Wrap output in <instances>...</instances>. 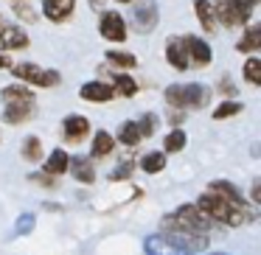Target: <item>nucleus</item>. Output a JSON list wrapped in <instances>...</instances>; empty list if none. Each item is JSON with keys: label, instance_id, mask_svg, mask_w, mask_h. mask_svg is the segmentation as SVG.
<instances>
[{"label": "nucleus", "instance_id": "1", "mask_svg": "<svg viewBox=\"0 0 261 255\" xmlns=\"http://www.w3.org/2000/svg\"><path fill=\"white\" fill-rule=\"evenodd\" d=\"M132 31L138 34H152L160 23V9H158V0H132Z\"/></svg>", "mask_w": 261, "mask_h": 255}, {"label": "nucleus", "instance_id": "2", "mask_svg": "<svg viewBox=\"0 0 261 255\" xmlns=\"http://www.w3.org/2000/svg\"><path fill=\"white\" fill-rule=\"evenodd\" d=\"M12 70L17 79H23V81H29V84H34V87H57L59 81H62V76L57 73V70H51V68H40V65H34V62H20V65H12Z\"/></svg>", "mask_w": 261, "mask_h": 255}, {"label": "nucleus", "instance_id": "3", "mask_svg": "<svg viewBox=\"0 0 261 255\" xmlns=\"http://www.w3.org/2000/svg\"><path fill=\"white\" fill-rule=\"evenodd\" d=\"M182 45H186V56H188V65H194V68H205V65H211V59H214V53H211V45L205 40H199V37H180Z\"/></svg>", "mask_w": 261, "mask_h": 255}, {"label": "nucleus", "instance_id": "4", "mask_svg": "<svg viewBox=\"0 0 261 255\" xmlns=\"http://www.w3.org/2000/svg\"><path fill=\"white\" fill-rule=\"evenodd\" d=\"M208 191H214V193H219L222 199H227V205H230V208H236V210H250V213H255V210H253V202H244L242 191H239L233 182H227V180H214V182L208 185Z\"/></svg>", "mask_w": 261, "mask_h": 255}, {"label": "nucleus", "instance_id": "5", "mask_svg": "<svg viewBox=\"0 0 261 255\" xmlns=\"http://www.w3.org/2000/svg\"><path fill=\"white\" fill-rule=\"evenodd\" d=\"M29 45H31V40L23 25H14V23L0 25V48L3 51H25Z\"/></svg>", "mask_w": 261, "mask_h": 255}, {"label": "nucleus", "instance_id": "6", "mask_svg": "<svg viewBox=\"0 0 261 255\" xmlns=\"http://www.w3.org/2000/svg\"><path fill=\"white\" fill-rule=\"evenodd\" d=\"M98 31H101V37L110 42H124L126 40V20L121 17L118 12H104L101 23H98Z\"/></svg>", "mask_w": 261, "mask_h": 255}, {"label": "nucleus", "instance_id": "7", "mask_svg": "<svg viewBox=\"0 0 261 255\" xmlns=\"http://www.w3.org/2000/svg\"><path fill=\"white\" fill-rule=\"evenodd\" d=\"M62 135L68 143H82L87 135H90V121L85 115H68L62 124Z\"/></svg>", "mask_w": 261, "mask_h": 255}, {"label": "nucleus", "instance_id": "8", "mask_svg": "<svg viewBox=\"0 0 261 255\" xmlns=\"http://www.w3.org/2000/svg\"><path fill=\"white\" fill-rule=\"evenodd\" d=\"M79 96L85 98V101L104 104V101H113V98H115V90L104 79H98V81H87V84H82L79 87Z\"/></svg>", "mask_w": 261, "mask_h": 255}, {"label": "nucleus", "instance_id": "9", "mask_svg": "<svg viewBox=\"0 0 261 255\" xmlns=\"http://www.w3.org/2000/svg\"><path fill=\"white\" fill-rule=\"evenodd\" d=\"M211 101V87L208 84H182V104H186V109H202L205 104Z\"/></svg>", "mask_w": 261, "mask_h": 255}, {"label": "nucleus", "instance_id": "10", "mask_svg": "<svg viewBox=\"0 0 261 255\" xmlns=\"http://www.w3.org/2000/svg\"><path fill=\"white\" fill-rule=\"evenodd\" d=\"M73 9H76V0H42V14L51 23H65L73 14Z\"/></svg>", "mask_w": 261, "mask_h": 255}, {"label": "nucleus", "instance_id": "11", "mask_svg": "<svg viewBox=\"0 0 261 255\" xmlns=\"http://www.w3.org/2000/svg\"><path fill=\"white\" fill-rule=\"evenodd\" d=\"M143 249H146V255H182L180 247H177L174 241H171L166 233H158V236H149L146 241H143Z\"/></svg>", "mask_w": 261, "mask_h": 255}, {"label": "nucleus", "instance_id": "12", "mask_svg": "<svg viewBox=\"0 0 261 255\" xmlns=\"http://www.w3.org/2000/svg\"><path fill=\"white\" fill-rule=\"evenodd\" d=\"M68 171L82 182V185H93L96 182V168H93V157H70Z\"/></svg>", "mask_w": 261, "mask_h": 255}, {"label": "nucleus", "instance_id": "13", "mask_svg": "<svg viewBox=\"0 0 261 255\" xmlns=\"http://www.w3.org/2000/svg\"><path fill=\"white\" fill-rule=\"evenodd\" d=\"M166 59H169V65L174 70H188L191 68V65H188V56H186V45H182L180 37L166 42Z\"/></svg>", "mask_w": 261, "mask_h": 255}, {"label": "nucleus", "instance_id": "14", "mask_svg": "<svg viewBox=\"0 0 261 255\" xmlns=\"http://www.w3.org/2000/svg\"><path fill=\"white\" fill-rule=\"evenodd\" d=\"M31 118H34V104H6L3 109V121L12 126H20Z\"/></svg>", "mask_w": 261, "mask_h": 255}, {"label": "nucleus", "instance_id": "15", "mask_svg": "<svg viewBox=\"0 0 261 255\" xmlns=\"http://www.w3.org/2000/svg\"><path fill=\"white\" fill-rule=\"evenodd\" d=\"M68 160H70L68 152L54 149V152L45 157V163H42V171H45V174H51V177H62L65 171H68Z\"/></svg>", "mask_w": 261, "mask_h": 255}, {"label": "nucleus", "instance_id": "16", "mask_svg": "<svg viewBox=\"0 0 261 255\" xmlns=\"http://www.w3.org/2000/svg\"><path fill=\"white\" fill-rule=\"evenodd\" d=\"M194 12H197V20H199V25H202L205 34H214L216 31L214 3H211V0H194Z\"/></svg>", "mask_w": 261, "mask_h": 255}, {"label": "nucleus", "instance_id": "17", "mask_svg": "<svg viewBox=\"0 0 261 255\" xmlns=\"http://www.w3.org/2000/svg\"><path fill=\"white\" fill-rule=\"evenodd\" d=\"M115 149V137L110 135V132H96L93 135V149H90V157L93 160H98V157H107L110 152Z\"/></svg>", "mask_w": 261, "mask_h": 255}, {"label": "nucleus", "instance_id": "18", "mask_svg": "<svg viewBox=\"0 0 261 255\" xmlns=\"http://www.w3.org/2000/svg\"><path fill=\"white\" fill-rule=\"evenodd\" d=\"M214 17L219 20L222 25H227V29H236V25H239L233 0H216V3H214Z\"/></svg>", "mask_w": 261, "mask_h": 255}, {"label": "nucleus", "instance_id": "19", "mask_svg": "<svg viewBox=\"0 0 261 255\" xmlns=\"http://www.w3.org/2000/svg\"><path fill=\"white\" fill-rule=\"evenodd\" d=\"M3 101L6 104H34V90H25L23 84L3 87Z\"/></svg>", "mask_w": 261, "mask_h": 255}, {"label": "nucleus", "instance_id": "20", "mask_svg": "<svg viewBox=\"0 0 261 255\" xmlns=\"http://www.w3.org/2000/svg\"><path fill=\"white\" fill-rule=\"evenodd\" d=\"M261 48V25H250L247 31L242 34V40L236 42V51L242 53H253Z\"/></svg>", "mask_w": 261, "mask_h": 255}, {"label": "nucleus", "instance_id": "21", "mask_svg": "<svg viewBox=\"0 0 261 255\" xmlns=\"http://www.w3.org/2000/svg\"><path fill=\"white\" fill-rule=\"evenodd\" d=\"M110 87L115 90V96H124V98H132L138 93V81L132 79V76H126V73H115Z\"/></svg>", "mask_w": 261, "mask_h": 255}, {"label": "nucleus", "instance_id": "22", "mask_svg": "<svg viewBox=\"0 0 261 255\" xmlns=\"http://www.w3.org/2000/svg\"><path fill=\"white\" fill-rule=\"evenodd\" d=\"M143 137H141V132H138V124L135 121H124V124L118 126V143H124V146H138Z\"/></svg>", "mask_w": 261, "mask_h": 255}, {"label": "nucleus", "instance_id": "23", "mask_svg": "<svg viewBox=\"0 0 261 255\" xmlns=\"http://www.w3.org/2000/svg\"><path fill=\"white\" fill-rule=\"evenodd\" d=\"M138 165H141L146 174H158V171L166 168V152H149V154H143Z\"/></svg>", "mask_w": 261, "mask_h": 255}, {"label": "nucleus", "instance_id": "24", "mask_svg": "<svg viewBox=\"0 0 261 255\" xmlns=\"http://www.w3.org/2000/svg\"><path fill=\"white\" fill-rule=\"evenodd\" d=\"M182 149H186V132H182L180 126H174V129L163 137V152L174 154V152H182Z\"/></svg>", "mask_w": 261, "mask_h": 255}, {"label": "nucleus", "instance_id": "25", "mask_svg": "<svg viewBox=\"0 0 261 255\" xmlns=\"http://www.w3.org/2000/svg\"><path fill=\"white\" fill-rule=\"evenodd\" d=\"M23 160H29V163H37V160H42V140L37 135H29L23 140Z\"/></svg>", "mask_w": 261, "mask_h": 255}, {"label": "nucleus", "instance_id": "26", "mask_svg": "<svg viewBox=\"0 0 261 255\" xmlns=\"http://www.w3.org/2000/svg\"><path fill=\"white\" fill-rule=\"evenodd\" d=\"M132 171H135V160L124 157L113 171H110V180H113V182H124V180H129V177H132Z\"/></svg>", "mask_w": 261, "mask_h": 255}, {"label": "nucleus", "instance_id": "27", "mask_svg": "<svg viewBox=\"0 0 261 255\" xmlns=\"http://www.w3.org/2000/svg\"><path fill=\"white\" fill-rule=\"evenodd\" d=\"M107 62L110 65H115V68H135L138 65V59L132 56V53H126V51H107Z\"/></svg>", "mask_w": 261, "mask_h": 255}, {"label": "nucleus", "instance_id": "28", "mask_svg": "<svg viewBox=\"0 0 261 255\" xmlns=\"http://www.w3.org/2000/svg\"><path fill=\"white\" fill-rule=\"evenodd\" d=\"M244 79L255 87L261 84V59L258 56H250L247 62H244Z\"/></svg>", "mask_w": 261, "mask_h": 255}, {"label": "nucleus", "instance_id": "29", "mask_svg": "<svg viewBox=\"0 0 261 255\" xmlns=\"http://www.w3.org/2000/svg\"><path fill=\"white\" fill-rule=\"evenodd\" d=\"M135 124H138V132H141V137H152L154 132H158V115L146 112V115H141V121H135Z\"/></svg>", "mask_w": 261, "mask_h": 255}, {"label": "nucleus", "instance_id": "30", "mask_svg": "<svg viewBox=\"0 0 261 255\" xmlns=\"http://www.w3.org/2000/svg\"><path fill=\"white\" fill-rule=\"evenodd\" d=\"M236 112H242V104L239 101H225L214 109V121H225V118H233Z\"/></svg>", "mask_w": 261, "mask_h": 255}, {"label": "nucleus", "instance_id": "31", "mask_svg": "<svg viewBox=\"0 0 261 255\" xmlns=\"http://www.w3.org/2000/svg\"><path fill=\"white\" fill-rule=\"evenodd\" d=\"M12 6H14V14H17L23 23H37V12L25 3V0H12Z\"/></svg>", "mask_w": 261, "mask_h": 255}, {"label": "nucleus", "instance_id": "32", "mask_svg": "<svg viewBox=\"0 0 261 255\" xmlns=\"http://www.w3.org/2000/svg\"><path fill=\"white\" fill-rule=\"evenodd\" d=\"M255 0H233V9H236V20L239 25H244L250 20V12H253Z\"/></svg>", "mask_w": 261, "mask_h": 255}, {"label": "nucleus", "instance_id": "33", "mask_svg": "<svg viewBox=\"0 0 261 255\" xmlns=\"http://www.w3.org/2000/svg\"><path fill=\"white\" fill-rule=\"evenodd\" d=\"M166 101L171 104V109H186V104H182V84L166 87Z\"/></svg>", "mask_w": 261, "mask_h": 255}, {"label": "nucleus", "instance_id": "34", "mask_svg": "<svg viewBox=\"0 0 261 255\" xmlns=\"http://www.w3.org/2000/svg\"><path fill=\"white\" fill-rule=\"evenodd\" d=\"M34 221H37L34 213H23L17 219V224H14V236H29V233L34 230Z\"/></svg>", "mask_w": 261, "mask_h": 255}, {"label": "nucleus", "instance_id": "35", "mask_svg": "<svg viewBox=\"0 0 261 255\" xmlns=\"http://www.w3.org/2000/svg\"><path fill=\"white\" fill-rule=\"evenodd\" d=\"M29 180H31V182H40L42 188H54V185H57V177L45 174V171H40V174H31Z\"/></svg>", "mask_w": 261, "mask_h": 255}, {"label": "nucleus", "instance_id": "36", "mask_svg": "<svg viewBox=\"0 0 261 255\" xmlns=\"http://www.w3.org/2000/svg\"><path fill=\"white\" fill-rule=\"evenodd\" d=\"M216 93H222V96H233V93H236V87H233V81L227 79V76H222L219 84H216Z\"/></svg>", "mask_w": 261, "mask_h": 255}, {"label": "nucleus", "instance_id": "37", "mask_svg": "<svg viewBox=\"0 0 261 255\" xmlns=\"http://www.w3.org/2000/svg\"><path fill=\"white\" fill-rule=\"evenodd\" d=\"M250 202H253V205L261 202V182L258 180H253V188H250Z\"/></svg>", "mask_w": 261, "mask_h": 255}, {"label": "nucleus", "instance_id": "38", "mask_svg": "<svg viewBox=\"0 0 261 255\" xmlns=\"http://www.w3.org/2000/svg\"><path fill=\"white\" fill-rule=\"evenodd\" d=\"M182 121H186V112H182V109H171V112H169V124L180 126Z\"/></svg>", "mask_w": 261, "mask_h": 255}, {"label": "nucleus", "instance_id": "39", "mask_svg": "<svg viewBox=\"0 0 261 255\" xmlns=\"http://www.w3.org/2000/svg\"><path fill=\"white\" fill-rule=\"evenodd\" d=\"M9 68H12V59L6 53H0V70H9Z\"/></svg>", "mask_w": 261, "mask_h": 255}, {"label": "nucleus", "instance_id": "40", "mask_svg": "<svg viewBox=\"0 0 261 255\" xmlns=\"http://www.w3.org/2000/svg\"><path fill=\"white\" fill-rule=\"evenodd\" d=\"M115 3H132V0H115Z\"/></svg>", "mask_w": 261, "mask_h": 255}, {"label": "nucleus", "instance_id": "41", "mask_svg": "<svg viewBox=\"0 0 261 255\" xmlns=\"http://www.w3.org/2000/svg\"><path fill=\"white\" fill-rule=\"evenodd\" d=\"M211 255H227V252H211Z\"/></svg>", "mask_w": 261, "mask_h": 255}, {"label": "nucleus", "instance_id": "42", "mask_svg": "<svg viewBox=\"0 0 261 255\" xmlns=\"http://www.w3.org/2000/svg\"><path fill=\"white\" fill-rule=\"evenodd\" d=\"M0 25H3V14H0Z\"/></svg>", "mask_w": 261, "mask_h": 255}, {"label": "nucleus", "instance_id": "43", "mask_svg": "<svg viewBox=\"0 0 261 255\" xmlns=\"http://www.w3.org/2000/svg\"><path fill=\"white\" fill-rule=\"evenodd\" d=\"M255 3H258V0H255Z\"/></svg>", "mask_w": 261, "mask_h": 255}]
</instances>
